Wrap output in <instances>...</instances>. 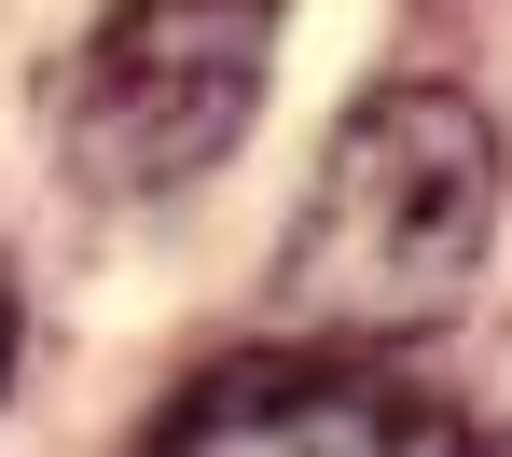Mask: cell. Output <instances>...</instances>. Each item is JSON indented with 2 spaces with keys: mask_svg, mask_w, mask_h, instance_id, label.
Here are the masks:
<instances>
[{
  "mask_svg": "<svg viewBox=\"0 0 512 457\" xmlns=\"http://www.w3.org/2000/svg\"><path fill=\"white\" fill-rule=\"evenodd\" d=\"M291 0H111L56 70V153L84 194H167L222 167L263 111Z\"/></svg>",
  "mask_w": 512,
  "mask_h": 457,
  "instance_id": "2",
  "label": "cell"
},
{
  "mask_svg": "<svg viewBox=\"0 0 512 457\" xmlns=\"http://www.w3.org/2000/svg\"><path fill=\"white\" fill-rule=\"evenodd\" d=\"M0 374H14V277H0Z\"/></svg>",
  "mask_w": 512,
  "mask_h": 457,
  "instance_id": "4",
  "label": "cell"
},
{
  "mask_svg": "<svg viewBox=\"0 0 512 457\" xmlns=\"http://www.w3.org/2000/svg\"><path fill=\"white\" fill-rule=\"evenodd\" d=\"M153 444H457V416L319 333V347H250V361L194 374L153 416Z\"/></svg>",
  "mask_w": 512,
  "mask_h": 457,
  "instance_id": "3",
  "label": "cell"
},
{
  "mask_svg": "<svg viewBox=\"0 0 512 457\" xmlns=\"http://www.w3.org/2000/svg\"><path fill=\"white\" fill-rule=\"evenodd\" d=\"M499 236V125L457 84H374L277 236V305L305 333H429Z\"/></svg>",
  "mask_w": 512,
  "mask_h": 457,
  "instance_id": "1",
  "label": "cell"
}]
</instances>
